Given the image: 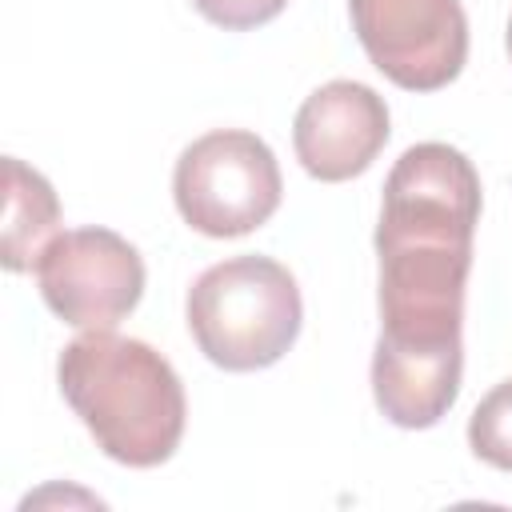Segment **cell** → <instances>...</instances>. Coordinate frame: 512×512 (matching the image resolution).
Masks as SVG:
<instances>
[{"label": "cell", "instance_id": "cell-8", "mask_svg": "<svg viewBox=\"0 0 512 512\" xmlns=\"http://www.w3.org/2000/svg\"><path fill=\"white\" fill-rule=\"evenodd\" d=\"M464 372V348H400L376 340L372 396L396 428H432L456 404Z\"/></svg>", "mask_w": 512, "mask_h": 512}, {"label": "cell", "instance_id": "cell-9", "mask_svg": "<svg viewBox=\"0 0 512 512\" xmlns=\"http://www.w3.org/2000/svg\"><path fill=\"white\" fill-rule=\"evenodd\" d=\"M60 236V200L52 184L24 160H4V244L0 260L8 272H28L40 264L44 248Z\"/></svg>", "mask_w": 512, "mask_h": 512}, {"label": "cell", "instance_id": "cell-4", "mask_svg": "<svg viewBox=\"0 0 512 512\" xmlns=\"http://www.w3.org/2000/svg\"><path fill=\"white\" fill-rule=\"evenodd\" d=\"M280 168L272 148L244 128H220L192 140L172 176V196L184 216L204 236L232 240L248 236L280 208Z\"/></svg>", "mask_w": 512, "mask_h": 512}, {"label": "cell", "instance_id": "cell-1", "mask_svg": "<svg viewBox=\"0 0 512 512\" xmlns=\"http://www.w3.org/2000/svg\"><path fill=\"white\" fill-rule=\"evenodd\" d=\"M480 176L448 144L408 148L384 180L376 224L380 340L400 348L460 344Z\"/></svg>", "mask_w": 512, "mask_h": 512}, {"label": "cell", "instance_id": "cell-3", "mask_svg": "<svg viewBox=\"0 0 512 512\" xmlns=\"http://www.w3.org/2000/svg\"><path fill=\"white\" fill-rule=\"evenodd\" d=\"M300 320V288L272 256H232L188 288V332L224 372L276 364L296 344Z\"/></svg>", "mask_w": 512, "mask_h": 512}, {"label": "cell", "instance_id": "cell-2", "mask_svg": "<svg viewBox=\"0 0 512 512\" xmlns=\"http://www.w3.org/2000/svg\"><path fill=\"white\" fill-rule=\"evenodd\" d=\"M56 380L108 460L156 468L180 448L184 388L152 344L116 336L112 328L84 332L60 352Z\"/></svg>", "mask_w": 512, "mask_h": 512}, {"label": "cell", "instance_id": "cell-12", "mask_svg": "<svg viewBox=\"0 0 512 512\" xmlns=\"http://www.w3.org/2000/svg\"><path fill=\"white\" fill-rule=\"evenodd\" d=\"M508 56H512V20H508Z\"/></svg>", "mask_w": 512, "mask_h": 512}, {"label": "cell", "instance_id": "cell-7", "mask_svg": "<svg viewBox=\"0 0 512 512\" xmlns=\"http://www.w3.org/2000/svg\"><path fill=\"white\" fill-rule=\"evenodd\" d=\"M292 144L308 176L324 184L352 180L388 144V108L360 80H328L300 104Z\"/></svg>", "mask_w": 512, "mask_h": 512}, {"label": "cell", "instance_id": "cell-11", "mask_svg": "<svg viewBox=\"0 0 512 512\" xmlns=\"http://www.w3.org/2000/svg\"><path fill=\"white\" fill-rule=\"evenodd\" d=\"M196 12L228 32H248V28H260L268 24L272 16L284 12L288 0H192Z\"/></svg>", "mask_w": 512, "mask_h": 512}, {"label": "cell", "instance_id": "cell-6", "mask_svg": "<svg viewBox=\"0 0 512 512\" xmlns=\"http://www.w3.org/2000/svg\"><path fill=\"white\" fill-rule=\"evenodd\" d=\"M44 304L72 328H116L144 296L140 252L108 228L60 232L36 264Z\"/></svg>", "mask_w": 512, "mask_h": 512}, {"label": "cell", "instance_id": "cell-10", "mask_svg": "<svg viewBox=\"0 0 512 512\" xmlns=\"http://www.w3.org/2000/svg\"><path fill=\"white\" fill-rule=\"evenodd\" d=\"M468 448L500 468V472H512V380H500L472 412L468 420Z\"/></svg>", "mask_w": 512, "mask_h": 512}, {"label": "cell", "instance_id": "cell-5", "mask_svg": "<svg viewBox=\"0 0 512 512\" xmlns=\"http://www.w3.org/2000/svg\"><path fill=\"white\" fill-rule=\"evenodd\" d=\"M368 60L408 92L452 84L468 60V16L460 0H348Z\"/></svg>", "mask_w": 512, "mask_h": 512}]
</instances>
